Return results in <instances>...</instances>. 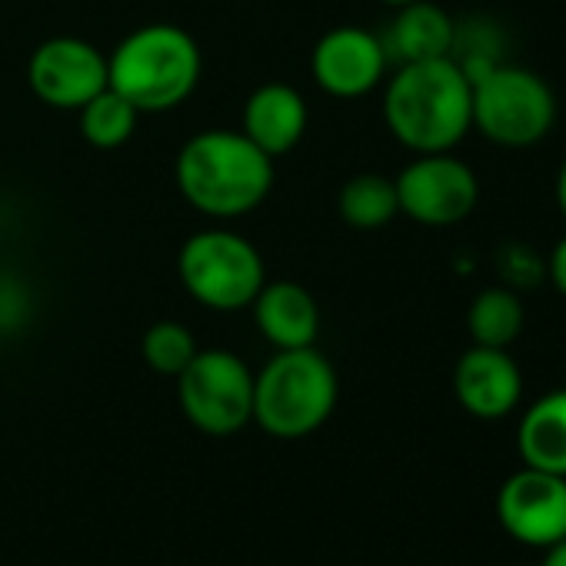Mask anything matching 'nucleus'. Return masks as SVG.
Returning <instances> with one entry per match:
<instances>
[{
	"label": "nucleus",
	"mask_w": 566,
	"mask_h": 566,
	"mask_svg": "<svg viewBox=\"0 0 566 566\" xmlns=\"http://www.w3.org/2000/svg\"><path fill=\"white\" fill-rule=\"evenodd\" d=\"M337 213L354 230H380L400 217L397 184L384 174H357L337 190Z\"/></svg>",
	"instance_id": "a211bd4d"
},
{
	"label": "nucleus",
	"mask_w": 566,
	"mask_h": 566,
	"mask_svg": "<svg viewBox=\"0 0 566 566\" xmlns=\"http://www.w3.org/2000/svg\"><path fill=\"white\" fill-rule=\"evenodd\" d=\"M273 180V157H266L243 130H200L174 160V184L180 197L213 220L253 213L270 197Z\"/></svg>",
	"instance_id": "f257e3e1"
},
{
	"label": "nucleus",
	"mask_w": 566,
	"mask_h": 566,
	"mask_svg": "<svg viewBox=\"0 0 566 566\" xmlns=\"http://www.w3.org/2000/svg\"><path fill=\"white\" fill-rule=\"evenodd\" d=\"M384 124L410 154H447L473 130L470 77L453 57L397 64L384 84Z\"/></svg>",
	"instance_id": "f03ea898"
},
{
	"label": "nucleus",
	"mask_w": 566,
	"mask_h": 566,
	"mask_svg": "<svg viewBox=\"0 0 566 566\" xmlns=\"http://www.w3.org/2000/svg\"><path fill=\"white\" fill-rule=\"evenodd\" d=\"M337 397V370L317 347L276 350L253 374V423L276 440H301L331 420Z\"/></svg>",
	"instance_id": "20e7f679"
},
{
	"label": "nucleus",
	"mask_w": 566,
	"mask_h": 566,
	"mask_svg": "<svg viewBox=\"0 0 566 566\" xmlns=\"http://www.w3.org/2000/svg\"><path fill=\"white\" fill-rule=\"evenodd\" d=\"M457 38V21L433 0H413V4L394 8V21L380 34L390 64H413L450 57Z\"/></svg>",
	"instance_id": "2eb2a0df"
},
{
	"label": "nucleus",
	"mask_w": 566,
	"mask_h": 566,
	"mask_svg": "<svg viewBox=\"0 0 566 566\" xmlns=\"http://www.w3.org/2000/svg\"><path fill=\"white\" fill-rule=\"evenodd\" d=\"M184 291L207 311H247L266 283V266L253 240L227 227H203L177 250Z\"/></svg>",
	"instance_id": "423d86ee"
},
{
	"label": "nucleus",
	"mask_w": 566,
	"mask_h": 566,
	"mask_svg": "<svg viewBox=\"0 0 566 566\" xmlns=\"http://www.w3.org/2000/svg\"><path fill=\"white\" fill-rule=\"evenodd\" d=\"M311 124V111L304 94L294 84L283 81H266L250 91L243 104V124L240 130L266 154V157H283L291 154Z\"/></svg>",
	"instance_id": "ddd939ff"
},
{
	"label": "nucleus",
	"mask_w": 566,
	"mask_h": 566,
	"mask_svg": "<svg viewBox=\"0 0 566 566\" xmlns=\"http://www.w3.org/2000/svg\"><path fill=\"white\" fill-rule=\"evenodd\" d=\"M387 67L390 57L384 51L380 34L357 24L331 28L327 34L317 38L311 51L314 84L337 101H360L374 94L384 84Z\"/></svg>",
	"instance_id": "9d476101"
},
{
	"label": "nucleus",
	"mask_w": 566,
	"mask_h": 566,
	"mask_svg": "<svg viewBox=\"0 0 566 566\" xmlns=\"http://www.w3.org/2000/svg\"><path fill=\"white\" fill-rule=\"evenodd\" d=\"M503 530L526 546H549L566 536V476L523 467L496 493Z\"/></svg>",
	"instance_id": "9b49d317"
},
{
	"label": "nucleus",
	"mask_w": 566,
	"mask_h": 566,
	"mask_svg": "<svg viewBox=\"0 0 566 566\" xmlns=\"http://www.w3.org/2000/svg\"><path fill=\"white\" fill-rule=\"evenodd\" d=\"M174 380L177 403L200 433L233 437L253 423V370L233 350H197Z\"/></svg>",
	"instance_id": "0eeeda50"
},
{
	"label": "nucleus",
	"mask_w": 566,
	"mask_h": 566,
	"mask_svg": "<svg viewBox=\"0 0 566 566\" xmlns=\"http://www.w3.org/2000/svg\"><path fill=\"white\" fill-rule=\"evenodd\" d=\"M556 207H559V213L566 220V157H563L559 174H556Z\"/></svg>",
	"instance_id": "5701e85b"
},
{
	"label": "nucleus",
	"mask_w": 566,
	"mask_h": 566,
	"mask_svg": "<svg viewBox=\"0 0 566 566\" xmlns=\"http://www.w3.org/2000/svg\"><path fill=\"white\" fill-rule=\"evenodd\" d=\"M380 4H387V8H403V4H413V0H380Z\"/></svg>",
	"instance_id": "b1692460"
},
{
	"label": "nucleus",
	"mask_w": 566,
	"mask_h": 566,
	"mask_svg": "<svg viewBox=\"0 0 566 566\" xmlns=\"http://www.w3.org/2000/svg\"><path fill=\"white\" fill-rule=\"evenodd\" d=\"M546 276L556 287L559 297H566V233L553 243L549 256H546Z\"/></svg>",
	"instance_id": "412c9836"
},
{
	"label": "nucleus",
	"mask_w": 566,
	"mask_h": 566,
	"mask_svg": "<svg viewBox=\"0 0 566 566\" xmlns=\"http://www.w3.org/2000/svg\"><path fill=\"white\" fill-rule=\"evenodd\" d=\"M523 324H526L523 297L516 287H506V283L483 287L467 307V334L480 347L510 350V344H516V337L523 334Z\"/></svg>",
	"instance_id": "f3484780"
},
{
	"label": "nucleus",
	"mask_w": 566,
	"mask_h": 566,
	"mask_svg": "<svg viewBox=\"0 0 566 566\" xmlns=\"http://www.w3.org/2000/svg\"><path fill=\"white\" fill-rule=\"evenodd\" d=\"M203 57L190 31L177 24L134 28L107 54V84L137 107V114H167L200 84Z\"/></svg>",
	"instance_id": "7ed1b4c3"
},
{
	"label": "nucleus",
	"mask_w": 566,
	"mask_h": 566,
	"mask_svg": "<svg viewBox=\"0 0 566 566\" xmlns=\"http://www.w3.org/2000/svg\"><path fill=\"white\" fill-rule=\"evenodd\" d=\"M400 213L420 227H457L473 217L480 203V177L453 150L413 154V160L394 177Z\"/></svg>",
	"instance_id": "6e6552de"
},
{
	"label": "nucleus",
	"mask_w": 566,
	"mask_h": 566,
	"mask_svg": "<svg viewBox=\"0 0 566 566\" xmlns=\"http://www.w3.org/2000/svg\"><path fill=\"white\" fill-rule=\"evenodd\" d=\"M197 350H200L197 337L180 321H157L147 327V334L140 340V354H144L147 367L160 377H177L193 360Z\"/></svg>",
	"instance_id": "aec40b11"
},
{
	"label": "nucleus",
	"mask_w": 566,
	"mask_h": 566,
	"mask_svg": "<svg viewBox=\"0 0 566 566\" xmlns=\"http://www.w3.org/2000/svg\"><path fill=\"white\" fill-rule=\"evenodd\" d=\"M77 114H81V137L97 150H120L124 144H130L140 120L137 107L124 101L111 84L97 97H91Z\"/></svg>",
	"instance_id": "6ab92c4d"
},
{
	"label": "nucleus",
	"mask_w": 566,
	"mask_h": 566,
	"mask_svg": "<svg viewBox=\"0 0 566 566\" xmlns=\"http://www.w3.org/2000/svg\"><path fill=\"white\" fill-rule=\"evenodd\" d=\"M250 311L260 337L276 350H297L317 344L321 307L317 297L297 280H266Z\"/></svg>",
	"instance_id": "4468645a"
},
{
	"label": "nucleus",
	"mask_w": 566,
	"mask_h": 566,
	"mask_svg": "<svg viewBox=\"0 0 566 566\" xmlns=\"http://www.w3.org/2000/svg\"><path fill=\"white\" fill-rule=\"evenodd\" d=\"M473 130L506 150H526L549 137L556 124V94L530 67L503 64L470 77Z\"/></svg>",
	"instance_id": "39448f33"
},
{
	"label": "nucleus",
	"mask_w": 566,
	"mask_h": 566,
	"mask_svg": "<svg viewBox=\"0 0 566 566\" xmlns=\"http://www.w3.org/2000/svg\"><path fill=\"white\" fill-rule=\"evenodd\" d=\"M543 563L539 566H566V536H559L556 543L543 546Z\"/></svg>",
	"instance_id": "4be33fe9"
},
{
	"label": "nucleus",
	"mask_w": 566,
	"mask_h": 566,
	"mask_svg": "<svg viewBox=\"0 0 566 566\" xmlns=\"http://www.w3.org/2000/svg\"><path fill=\"white\" fill-rule=\"evenodd\" d=\"M28 87L54 111H81L107 87V54L74 34L48 38L28 61Z\"/></svg>",
	"instance_id": "1a4fd4ad"
},
{
	"label": "nucleus",
	"mask_w": 566,
	"mask_h": 566,
	"mask_svg": "<svg viewBox=\"0 0 566 566\" xmlns=\"http://www.w3.org/2000/svg\"><path fill=\"white\" fill-rule=\"evenodd\" d=\"M453 394L470 417L503 420L523 400V374L510 350L473 344L453 367Z\"/></svg>",
	"instance_id": "f8f14e48"
},
{
	"label": "nucleus",
	"mask_w": 566,
	"mask_h": 566,
	"mask_svg": "<svg viewBox=\"0 0 566 566\" xmlns=\"http://www.w3.org/2000/svg\"><path fill=\"white\" fill-rule=\"evenodd\" d=\"M523 467L566 476V387L533 400L516 427Z\"/></svg>",
	"instance_id": "dca6fc26"
}]
</instances>
